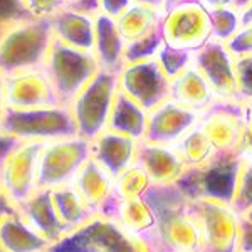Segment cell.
<instances>
[{
  "label": "cell",
  "instance_id": "cell-24",
  "mask_svg": "<svg viewBox=\"0 0 252 252\" xmlns=\"http://www.w3.org/2000/svg\"><path fill=\"white\" fill-rule=\"evenodd\" d=\"M32 19L27 14L22 0H0V29H7L19 22Z\"/></svg>",
  "mask_w": 252,
  "mask_h": 252
},
{
  "label": "cell",
  "instance_id": "cell-31",
  "mask_svg": "<svg viewBox=\"0 0 252 252\" xmlns=\"http://www.w3.org/2000/svg\"><path fill=\"white\" fill-rule=\"evenodd\" d=\"M193 2H200V0H163V9L161 10H163V14H165V12L175 9V7L185 5V3H193Z\"/></svg>",
  "mask_w": 252,
  "mask_h": 252
},
{
  "label": "cell",
  "instance_id": "cell-22",
  "mask_svg": "<svg viewBox=\"0 0 252 252\" xmlns=\"http://www.w3.org/2000/svg\"><path fill=\"white\" fill-rule=\"evenodd\" d=\"M157 59L160 63V66L163 67V71L168 74V78L173 79L175 76H178L184 69H187L193 63V52L173 49L163 44L160 51H158Z\"/></svg>",
  "mask_w": 252,
  "mask_h": 252
},
{
  "label": "cell",
  "instance_id": "cell-36",
  "mask_svg": "<svg viewBox=\"0 0 252 252\" xmlns=\"http://www.w3.org/2000/svg\"><path fill=\"white\" fill-rule=\"evenodd\" d=\"M64 2H66V3H67V5H69V7H78V5H79V2H81V0H64Z\"/></svg>",
  "mask_w": 252,
  "mask_h": 252
},
{
  "label": "cell",
  "instance_id": "cell-29",
  "mask_svg": "<svg viewBox=\"0 0 252 252\" xmlns=\"http://www.w3.org/2000/svg\"><path fill=\"white\" fill-rule=\"evenodd\" d=\"M207 10L220 9V7H234V0H200Z\"/></svg>",
  "mask_w": 252,
  "mask_h": 252
},
{
  "label": "cell",
  "instance_id": "cell-32",
  "mask_svg": "<svg viewBox=\"0 0 252 252\" xmlns=\"http://www.w3.org/2000/svg\"><path fill=\"white\" fill-rule=\"evenodd\" d=\"M76 9L86 10V12H96L97 10V0H81Z\"/></svg>",
  "mask_w": 252,
  "mask_h": 252
},
{
  "label": "cell",
  "instance_id": "cell-16",
  "mask_svg": "<svg viewBox=\"0 0 252 252\" xmlns=\"http://www.w3.org/2000/svg\"><path fill=\"white\" fill-rule=\"evenodd\" d=\"M170 99L197 113L205 111L217 97L205 76L192 63L172 79Z\"/></svg>",
  "mask_w": 252,
  "mask_h": 252
},
{
  "label": "cell",
  "instance_id": "cell-20",
  "mask_svg": "<svg viewBox=\"0 0 252 252\" xmlns=\"http://www.w3.org/2000/svg\"><path fill=\"white\" fill-rule=\"evenodd\" d=\"M212 20V39L219 42H229L242 27L241 12L235 7H220L209 10Z\"/></svg>",
  "mask_w": 252,
  "mask_h": 252
},
{
  "label": "cell",
  "instance_id": "cell-19",
  "mask_svg": "<svg viewBox=\"0 0 252 252\" xmlns=\"http://www.w3.org/2000/svg\"><path fill=\"white\" fill-rule=\"evenodd\" d=\"M173 146L184 158L185 166L202 165L215 155V148L205 136V133L198 128V125L190 128Z\"/></svg>",
  "mask_w": 252,
  "mask_h": 252
},
{
  "label": "cell",
  "instance_id": "cell-6",
  "mask_svg": "<svg viewBox=\"0 0 252 252\" xmlns=\"http://www.w3.org/2000/svg\"><path fill=\"white\" fill-rule=\"evenodd\" d=\"M161 35L166 46L195 52L212 39V20L200 2L185 3L165 12Z\"/></svg>",
  "mask_w": 252,
  "mask_h": 252
},
{
  "label": "cell",
  "instance_id": "cell-35",
  "mask_svg": "<svg viewBox=\"0 0 252 252\" xmlns=\"http://www.w3.org/2000/svg\"><path fill=\"white\" fill-rule=\"evenodd\" d=\"M252 2V0H234V7L237 9L239 12H241L242 9H246L247 5Z\"/></svg>",
  "mask_w": 252,
  "mask_h": 252
},
{
  "label": "cell",
  "instance_id": "cell-3",
  "mask_svg": "<svg viewBox=\"0 0 252 252\" xmlns=\"http://www.w3.org/2000/svg\"><path fill=\"white\" fill-rule=\"evenodd\" d=\"M44 69L63 104H71L74 96L99 71L91 51L67 46L58 39H52Z\"/></svg>",
  "mask_w": 252,
  "mask_h": 252
},
{
  "label": "cell",
  "instance_id": "cell-4",
  "mask_svg": "<svg viewBox=\"0 0 252 252\" xmlns=\"http://www.w3.org/2000/svg\"><path fill=\"white\" fill-rule=\"evenodd\" d=\"M118 91V72L99 71L71 101V111L78 125V135L94 140L108 129L109 115Z\"/></svg>",
  "mask_w": 252,
  "mask_h": 252
},
{
  "label": "cell",
  "instance_id": "cell-10",
  "mask_svg": "<svg viewBox=\"0 0 252 252\" xmlns=\"http://www.w3.org/2000/svg\"><path fill=\"white\" fill-rule=\"evenodd\" d=\"M7 108L29 109L63 104L44 66L5 74Z\"/></svg>",
  "mask_w": 252,
  "mask_h": 252
},
{
  "label": "cell",
  "instance_id": "cell-34",
  "mask_svg": "<svg viewBox=\"0 0 252 252\" xmlns=\"http://www.w3.org/2000/svg\"><path fill=\"white\" fill-rule=\"evenodd\" d=\"M241 20H242V26L252 22V2L246 7V9L241 10Z\"/></svg>",
  "mask_w": 252,
  "mask_h": 252
},
{
  "label": "cell",
  "instance_id": "cell-26",
  "mask_svg": "<svg viewBox=\"0 0 252 252\" xmlns=\"http://www.w3.org/2000/svg\"><path fill=\"white\" fill-rule=\"evenodd\" d=\"M227 47L234 56L252 54V22L242 26L237 34L227 42Z\"/></svg>",
  "mask_w": 252,
  "mask_h": 252
},
{
  "label": "cell",
  "instance_id": "cell-30",
  "mask_svg": "<svg viewBox=\"0 0 252 252\" xmlns=\"http://www.w3.org/2000/svg\"><path fill=\"white\" fill-rule=\"evenodd\" d=\"M7 109V99H5V76L0 72V123H2V118L5 115Z\"/></svg>",
  "mask_w": 252,
  "mask_h": 252
},
{
  "label": "cell",
  "instance_id": "cell-13",
  "mask_svg": "<svg viewBox=\"0 0 252 252\" xmlns=\"http://www.w3.org/2000/svg\"><path fill=\"white\" fill-rule=\"evenodd\" d=\"M125 46L126 42L118 29L116 19L96 10L93 54L97 67L108 72H120L125 66Z\"/></svg>",
  "mask_w": 252,
  "mask_h": 252
},
{
  "label": "cell",
  "instance_id": "cell-9",
  "mask_svg": "<svg viewBox=\"0 0 252 252\" xmlns=\"http://www.w3.org/2000/svg\"><path fill=\"white\" fill-rule=\"evenodd\" d=\"M193 64L209 81L217 99L237 101L235 56L225 42L210 39L204 47L193 52Z\"/></svg>",
  "mask_w": 252,
  "mask_h": 252
},
{
  "label": "cell",
  "instance_id": "cell-15",
  "mask_svg": "<svg viewBox=\"0 0 252 252\" xmlns=\"http://www.w3.org/2000/svg\"><path fill=\"white\" fill-rule=\"evenodd\" d=\"M51 29L54 39L67 46L93 52L94 12H86L67 5L51 17Z\"/></svg>",
  "mask_w": 252,
  "mask_h": 252
},
{
  "label": "cell",
  "instance_id": "cell-5",
  "mask_svg": "<svg viewBox=\"0 0 252 252\" xmlns=\"http://www.w3.org/2000/svg\"><path fill=\"white\" fill-rule=\"evenodd\" d=\"M91 157V141L76 135L46 141L39 153L37 185H66Z\"/></svg>",
  "mask_w": 252,
  "mask_h": 252
},
{
  "label": "cell",
  "instance_id": "cell-14",
  "mask_svg": "<svg viewBox=\"0 0 252 252\" xmlns=\"http://www.w3.org/2000/svg\"><path fill=\"white\" fill-rule=\"evenodd\" d=\"M138 145L140 140L104 129L101 135L91 140V157L99 161L113 177H116L135 163Z\"/></svg>",
  "mask_w": 252,
  "mask_h": 252
},
{
  "label": "cell",
  "instance_id": "cell-21",
  "mask_svg": "<svg viewBox=\"0 0 252 252\" xmlns=\"http://www.w3.org/2000/svg\"><path fill=\"white\" fill-rule=\"evenodd\" d=\"M163 44L165 42H163V35H161V27H157L155 31L146 34L145 37L131 40V42H126L125 64L155 59L158 51H160Z\"/></svg>",
  "mask_w": 252,
  "mask_h": 252
},
{
  "label": "cell",
  "instance_id": "cell-33",
  "mask_svg": "<svg viewBox=\"0 0 252 252\" xmlns=\"http://www.w3.org/2000/svg\"><path fill=\"white\" fill-rule=\"evenodd\" d=\"M133 3H140V5H148L155 7V9H163V0H131ZM163 12V10H161Z\"/></svg>",
  "mask_w": 252,
  "mask_h": 252
},
{
  "label": "cell",
  "instance_id": "cell-1",
  "mask_svg": "<svg viewBox=\"0 0 252 252\" xmlns=\"http://www.w3.org/2000/svg\"><path fill=\"white\" fill-rule=\"evenodd\" d=\"M54 39L51 19H29L0 34V72L3 76L44 66Z\"/></svg>",
  "mask_w": 252,
  "mask_h": 252
},
{
  "label": "cell",
  "instance_id": "cell-12",
  "mask_svg": "<svg viewBox=\"0 0 252 252\" xmlns=\"http://www.w3.org/2000/svg\"><path fill=\"white\" fill-rule=\"evenodd\" d=\"M136 165L148 173L152 184H177L185 172V161L173 145H155L140 140L136 152Z\"/></svg>",
  "mask_w": 252,
  "mask_h": 252
},
{
  "label": "cell",
  "instance_id": "cell-25",
  "mask_svg": "<svg viewBox=\"0 0 252 252\" xmlns=\"http://www.w3.org/2000/svg\"><path fill=\"white\" fill-rule=\"evenodd\" d=\"M22 3L32 19H51L67 7L64 0H22Z\"/></svg>",
  "mask_w": 252,
  "mask_h": 252
},
{
  "label": "cell",
  "instance_id": "cell-8",
  "mask_svg": "<svg viewBox=\"0 0 252 252\" xmlns=\"http://www.w3.org/2000/svg\"><path fill=\"white\" fill-rule=\"evenodd\" d=\"M197 125L209 138L215 152H239L244 131L242 103L215 99L200 113Z\"/></svg>",
  "mask_w": 252,
  "mask_h": 252
},
{
  "label": "cell",
  "instance_id": "cell-28",
  "mask_svg": "<svg viewBox=\"0 0 252 252\" xmlns=\"http://www.w3.org/2000/svg\"><path fill=\"white\" fill-rule=\"evenodd\" d=\"M17 143H19V140H15L14 136L7 135V133H3L2 129H0V163H2L3 158L9 155V152Z\"/></svg>",
  "mask_w": 252,
  "mask_h": 252
},
{
  "label": "cell",
  "instance_id": "cell-2",
  "mask_svg": "<svg viewBox=\"0 0 252 252\" xmlns=\"http://www.w3.org/2000/svg\"><path fill=\"white\" fill-rule=\"evenodd\" d=\"M0 129L19 141H52L78 135V125L69 104L44 108H7Z\"/></svg>",
  "mask_w": 252,
  "mask_h": 252
},
{
  "label": "cell",
  "instance_id": "cell-27",
  "mask_svg": "<svg viewBox=\"0 0 252 252\" xmlns=\"http://www.w3.org/2000/svg\"><path fill=\"white\" fill-rule=\"evenodd\" d=\"M131 3V0H97V10L113 19H118Z\"/></svg>",
  "mask_w": 252,
  "mask_h": 252
},
{
  "label": "cell",
  "instance_id": "cell-18",
  "mask_svg": "<svg viewBox=\"0 0 252 252\" xmlns=\"http://www.w3.org/2000/svg\"><path fill=\"white\" fill-rule=\"evenodd\" d=\"M161 19H163V12L160 9L140 5V3H131L116 19V24L125 42H131V40L145 37L146 34H150L157 27H160Z\"/></svg>",
  "mask_w": 252,
  "mask_h": 252
},
{
  "label": "cell",
  "instance_id": "cell-23",
  "mask_svg": "<svg viewBox=\"0 0 252 252\" xmlns=\"http://www.w3.org/2000/svg\"><path fill=\"white\" fill-rule=\"evenodd\" d=\"M235 76H237V101L252 99V54L235 56Z\"/></svg>",
  "mask_w": 252,
  "mask_h": 252
},
{
  "label": "cell",
  "instance_id": "cell-11",
  "mask_svg": "<svg viewBox=\"0 0 252 252\" xmlns=\"http://www.w3.org/2000/svg\"><path fill=\"white\" fill-rule=\"evenodd\" d=\"M200 120V113L168 99L148 111L145 141L155 145H175Z\"/></svg>",
  "mask_w": 252,
  "mask_h": 252
},
{
  "label": "cell",
  "instance_id": "cell-37",
  "mask_svg": "<svg viewBox=\"0 0 252 252\" xmlns=\"http://www.w3.org/2000/svg\"><path fill=\"white\" fill-rule=\"evenodd\" d=\"M0 34H2V29H0Z\"/></svg>",
  "mask_w": 252,
  "mask_h": 252
},
{
  "label": "cell",
  "instance_id": "cell-17",
  "mask_svg": "<svg viewBox=\"0 0 252 252\" xmlns=\"http://www.w3.org/2000/svg\"><path fill=\"white\" fill-rule=\"evenodd\" d=\"M146 121H148V111L141 104H138L131 96H128L118 88L111 115H109L108 129L120 133V135L131 136L135 140H143L146 133Z\"/></svg>",
  "mask_w": 252,
  "mask_h": 252
},
{
  "label": "cell",
  "instance_id": "cell-7",
  "mask_svg": "<svg viewBox=\"0 0 252 252\" xmlns=\"http://www.w3.org/2000/svg\"><path fill=\"white\" fill-rule=\"evenodd\" d=\"M118 88L131 96L146 111H152L170 99L172 79L155 58L125 64L118 72Z\"/></svg>",
  "mask_w": 252,
  "mask_h": 252
}]
</instances>
